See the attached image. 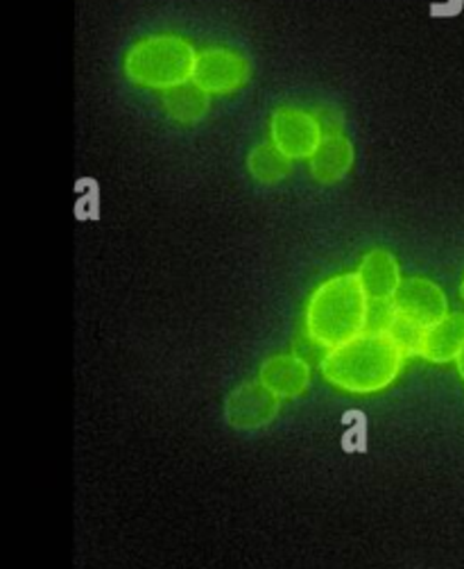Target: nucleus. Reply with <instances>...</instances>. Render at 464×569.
<instances>
[{
	"mask_svg": "<svg viewBox=\"0 0 464 569\" xmlns=\"http://www.w3.org/2000/svg\"><path fill=\"white\" fill-rule=\"evenodd\" d=\"M356 272L370 302H392L403 281L396 257L385 248L370 250Z\"/></svg>",
	"mask_w": 464,
	"mask_h": 569,
	"instance_id": "nucleus-9",
	"label": "nucleus"
},
{
	"mask_svg": "<svg viewBox=\"0 0 464 569\" xmlns=\"http://www.w3.org/2000/svg\"><path fill=\"white\" fill-rule=\"evenodd\" d=\"M311 176L320 184H335L346 178L354 166V146L344 134L322 137L317 150L309 159Z\"/></svg>",
	"mask_w": 464,
	"mask_h": 569,
	"instance_id": "nucleus-11",
	"label": "nucleus"
},
{
	"mask_svg": "<svg viewBox=\"0 0 464 569\" xmlns=\"http://www.w3.org/2000/svg\"><path fill=\"white\" fill-rule=\"evenodd\" d=\"M464 348V313H448L422 333L417 357L428 363H451Z\"/></svg>",
	"mask_w": 464,
	"mask_h": 569,
	"instance_id": "nucleus-10",
	"label": "nucleus"
},
{
	"mask_svg": "<svg viewBox=\"0 0 464 569\" xmlns=\"http://www.w3.org/2000/svg\"><path fill=\"white\" fill-rule=\"evenodd\" d=\"M460 296H462V300H464V277H462V283H460Z\"/></svg>",
	"mask_w": 464,
	"mask_h": 569,
	"instance_id": "nucleus-16",
	"label": "nucleus"
},
{
	"mask_svg": "<svg viewBox=\"0 0 464 569\" xmlns=\"http://www.w3.org/2000/svg\"><path fill=\"white\" fill-rule=\"evenodd\" d=\"M198 50L180 34H150L125 54V76L137 87L165 91L193 78Z\"/></svg>",
	"mask_w": 464,
	"mask_h": 569,
	"instance_id": "nucleus-3",
	"label": "nucleus"
},
{
	"mask_svg": "<svg viewBox=\"0 0 464 569\" xmlns=\"http://www.w3.org/2000/svg\"><path fill=\"white\" fill-rule=\"evenodd\" d=\"M252 67L245 60V54L231 48H204L198 52L193 80L209 96H226L243 89L250 80Z\"/></svg>",
	"mask_w": 464,
	"mask_h": 569,
	"instance_id": "nucleus-4",
	"label": "nucleus"
},
{
	"mask_svg": "<svg viewBox=\"0 0 464 569\" xmlns=\"http://www.w3.org/2000/svg\"><path fill=\"white\" fill-rule=\"evenodd\" d=\"M281 411L279 397L261 381L248 379L226 395L224 418L239 431H256L268 427Z\"/></svg>",
	"mask_w": 464,
	"mask_h": 569,
	"instance_id": "nucleus-6",
	"label": "nucleus"
},
{
	"mask_svg": "<svg viewBox=\"0 0 464 569\" xmlns=\"http://www.w3.org/2000/svg\"><path fill=\"white\" fill-rule=\"evenodd\" d=\"M250 176L261 184H279L293 170V159L283 154L272 141L259 143L248 154Z\"/></svg>",
	"mask_w": 464,
	"mask_h": 569,
	"instance_id": "nucleus-13",
	"label": "nucleus"
},
{
	"mask_svg": "<svg viewBox=\"0 0 464 569\" xmlns=\"http://www.w3.org/2000/svg\"><path fill=\"white\" fill-rule=\"evenodd\" d=\"M322 130L313 111L283 104L270 117V139L290 159H311L322 141Z\"/></svg>",
	"mask_w": 464,
	"mask_h": 569,
	"instance_id": "nucleus-5",
	"label": "nucleus"
},
{
	"mask_svg": "<svg viewBox=\"0 0 464 569\" xmlns=\"http://www.w3.org/2000/svg\"><path fill=\"white\" fill-rule=\"evenodd\" d=\"M304 329L326 352L370 329V298L359 272L333 274L320 283L306 302Z\"/></svg>",
	"mask_w": 464,
	"mask_h": 569,
	"instance_id": "nucleus-2",
	"label": "nucleus"
},
{
	"mask_svg": "<svg viewBox=\"0 0 464 569\" xmlns=\"http://www.w3.org/2000/svg\"><path fill=\"white\" fill-rule=\"evenodd\" d=\"M405 359L408 355L385 329H367L350 343L329 350L320 372L337 390L374 395L396 381Z\"/></svg>",
	"mask_w": 464,
	"mask_h": 569,
	"instance_id": "nucleus-1",
	"label": "nucleus"
},
{
	"mask_svg": "<svg viewBox=\"0 0 464 569\" xmlns=\"http://www.w3.org/2000/svg\"><path fill=\"white\" fill-rule=\"evenodd\" d=\"M259 379L279 400H297L311 386V363L295 352L274 355L261 363Z\"/></svg>",
	"mask_w": 464,
	"mask_h": 569,
	"instance_id": "nucleus-8",
	"label": "nucleus"
},
{
	"mask_svg": "<svg viewBox=\"0 0 464 569\" xmlns=\"http://www.w3.org/2000/svg\"><path fill=\"white\" fill-rule=\"evenodd\" d=\"M313 117L320 123V130L324 137L331 134H344V113L335 104H320L313 109Z\"/></svg>",
	"mask_w": 464,
	"mask_h": 569,
	"instance_id": "nucleus-14",
	"label": "nucleus"
},
{
	"mask_svg": "<svg viewBox=\"0 0 464 569\" xmlns=\"http://www.w3.org/2000/svg\"><path fill=\"white\" fill-rule=\"evenodd\" d=\"M394 313L428 329L448 316V300L435 281L426 277H408L401 281L396 296L392 298Z\"/></svg>",
	"mask_w": 464,
	"mask_h": 569,
	"instance_id": "nucleus-7",
	"label": "nucleus"
},
{
	"mask_svg": "<svg viewBox=\"0 0 464 569\" xmlns=\"http://www.w3.org/2000/svg\"><path fill=\"white\" fill-rule=\"evenodd\" d=\"M161 104L172 121L182 126H195L206 117L211 96L191 78L178 87L161 91Z\"/></svg>",
	"mask_w": 464,
	"mask_h": 569,
	"instance_id": "nucleus-12",
	"label": "nucleus"
},
{
	"mask_svg": "<svg viewBox=\"0 0 464 569\" xmlns=\"http://www.w3.org/2000/svg\"><path fill=\"white\" fill-rule=\"evenodd\" d=\"M455 368H457V375H460L462 381H464V348H462V352H460L457 359H455Z\"/></svg>",
	"mask_w": 464,
	"mask_h": 569,
	"instance_id": "nucleus-15",
	"label": "nucleus"
}]
</instances>
